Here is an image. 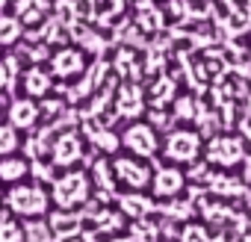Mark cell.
Segmentation results:
<instances>
[{
  "label": "cell",
  "instance_id": "6da1fadb",
  "mask_svg": "<svg viewBox=\"0 0 251 242\" xmlns=\"http://www.w3.org/2000/svg\"><path fill=\"white\" fill-rule=\"evenodd\" d=\"M86 195H89V183H86V174L83 171H68L65 177H59L53 183V201L59 207H65V210L83 204Z\"/></svg>",
  "mask_w": 251,
  "mask_h": 242
},
{
  "label": "cell",
  "instance_id": "7a4b0ae2",
  "mask_svg": "<svg viewBox=\"0 0 251 242\" xmlns=\"http://www.w3.org/2000/svg\"><path fill=\"white\" fill-rule=\"evenodd\" d=\"M9 207L18 216H39L48 210V195L39 186H15L9 192Z\"/></svg>",
  "mask_w": 251,
  "mask_h": 242
},
{
  "label": "cell",
  "instance_id": "3957f363",
  "mask_svg": "<svg viewBox=\"0 0 251 242\" xmlns=\"http://www.w3.org/2000/svg\"><path fill=\"white\" fill-rule=\"evenodd\" d=\"M198 136L195 133H189V130H177V133H172L169 136V142H166V157L169 160H177V163H189V160H195L198 157Z\"/></svg>",
  "mask_w": 251,
  "mask_h": 242
},
{
  "label": "cell",
  "instance_id": "277c9868",
  "mask_svg": "<svg viewBox=\"0 0 251 242\" xmlns=\"http://www.w3.org/2000/svg\"><path fill=\"white\" fill-rule=\"evenodd\" d=\"M124 145H127L136 157H151L157 151V136L148 124H133L127 133H124Z\"/></svg>",
  "mask_w": 251,
  "mask_h": 242
},
{
  "label": "cell",
  "instance_id": "5b68a950",
  "mask_svg": "<svg viewBox=\"0 0 251 242\" xmlns=\"http://www.w3.org/2000/svg\"><path fill=\"white\" fill-rule=\"evenodd\" d=\"M210 160L213 163H219V166H233V163H239L242 160V142L239 139H230V136H225V139H216V142H210Z\"/></svg>",
  "mask_w": 251,
  "mask_h": 242
},
{
  "label": "cell",
  "instance_id": "8992f818",
  "mask_svg": "<svg viewBox=\"0 0 251 242\" xmlns=\"http://www.w3.org/2000/svg\"><path fill=\"white\" fill-rule=\"evenodd\" d=\"M112 171H115V177H121L124 183H127V186H133V189H142V186L151 180L148 169H145L142 163H136V160H115Z\"/></svg>",
  "mask_w": 251,
  "mask_h": 242
},
{
  "label": "cell",
  "instance_id": "52a82bcc",
  "mask_svg": "<svg viewBox=\"0 0 251 242\" xmlns=\"http://www.w3.org/2000/svg\"><path fill=\"white\" fill-rule=\"evenodd\" d=\"M80 154H83L80 139H77V136H71V133L59 136V139H56V145H53V160H56L59 166H71L74 160H80Z\"/></svg>",
  "mask_w": 251,
  "mask_h": 242
},
{
  "label": "cell",
  "instance_id": "ba28073f",
  "mask_svg": "<svg viewBox=\"0 0 251 242\" xmlns=\"http://www.w3.org/2000/svg\"><path fill=\"white\" fill-rule=\"evenodd\" d=\"M180 186H183V174H180L177 169H160L157 177H154V192H157V195L172 198V195L180 192Z\"/></svg>",
  "mask_w": 251,
  "mask_h": 242
},
{
  "label": "cell",
  "instance_id": "9c48e42d",
  "mask_svg": "<svg viewBox=\"0 0 251 242\" xmlns=\"http://www.w3.org/2000/svg\"><path fill=\"white\" fill-rule=\"evenodd\" d=\"M53 71L59 74V77H74V74H80L83 71V56H80V50H59L56 56H53Z\"/></svg>",
  "mask_w": 251,
  "mask_h": 242
},
{
  "label": "cell",
  "instance_id": "30bf717a",
  "mask_svg": "<svg viewBox=\"0 0 251 242\" xmlns=\"http://www.w3.org/2000/svg\"><path fill=\"white\" fill-rule=\"evenodd\" d=\"M36 118H39V106L33 100H15L9 109V121L15 127H33Z\"/></svg>",
  "mask_w": 251,
  "mask_h": 242
},
{
  "label": "cell",
  "instance_id": "8fae6325",
  "mask_svg": "<svg viewBox=\"0 0 251 242\" xmlns=\"http://www.w3.org/2000/svg\"><path fill=\"white\" fill-rule=\"evenodd\" d=\"M118 204H121V210H124V216H148L151 210H154V204H151V198H142V192H136V195H121L118 198Z\"/></svg>",
  "mask_w": 251,
  "mask_h": 242
},
{
  "label": "cell",
  "instance_id": "7c38bea8",
  "mask_svg": "<svg viewBox=\"0 0 251 242\" xmlns=\"http://www.w3.org/2000/svg\"><path fill=\"white\" fill-rule=\"evenodd\" d=\"M118 112L121 115H139L142 112V92L136 86H124L121 89V97H118Z\"/></svg>",
  "mask_w": 251,
  "mask_h": 242
},
{
  "label": "cell",
  "instance_id": "4fadbf2b",
  "mask_svg": "<svg viewBox=\"0 0 251 242\" xmlns=\"http://www.w3.org/2000/svg\"><path fill=\"white\" fill-rule=\"evenodd\" d=\"M50 230L59 236V239H65V236H71V233H77L80 230V216H68V213H56V216H50Z\"/></svg>",
  "mask_w": 251,
  "mask_h": 242
},
{
  "label": "cell",
  "instance_id": "5bb4252c",
  "mask_svg": "<svg viewBox=\"0 0 251 242\" xmlns=\"http://www.w3.org/2000/svg\"><path fill=\"white\" fill-rule=\"evenodd\" d=\"M24 89H27V95L39 97V95H45V92L50 89V77H48L42 68H33V71L24 74Z\"/></svg>",
  "mask_w": 251,
  "mask_h": 242
},
{
  "label": "cell",
  "instance_id": "9a60e30c",
  "mask_svg": "<svg viewBox=\"0 0 251 242\" xmlns=\"http://www.w3.org/2000/svg\"><path fill=\"white\" fill-rule=\"evenodd\" d=\"M45 12H48V0H18V15H21L27 24L39 21Z\"/></svg>",
  "mask_w": 251,
  "mask_h": 242
},
{
  "label": "cell",
  "instance_id": "2e32d148",
  "mask_svg": "<svg viewBox=\"0 0 251 242\" xmlns=\"http://www.w3.org/2000/svg\"><path fill=\"white\" fill-rule=\"evenodd\" d=\"M139 24L145 30H160V24H163V12L151 3V0H142L139 3Z\"/></svg>",
  "mask_w": 251,
  "mask_h": 242
},
{
  "label": "cell",
  "instance_id": "e0dca14e",
  "mask_svg": "<svg viewBox=\"0 0 251 242\" xmlns=\"http://www.w3.org/2000/svg\"><path fill=\"white\" fill-rule=\"evenodd\" d=\"M24 174H27L24 160H3L0 163V180H21Z\"/></svg>",
  "mask_w": 251,
  "mask_h": 242
},
{
  "label": "cell",
  "instance_id": "ac0fdd59",
  "mask_svg": "<svg viewBox=\"0 0 251 242\" xmlns=\"http://www.w3.org/2000/svg\"><path fill=\"white\" fill-rule=\"evenodd\" d=\"M21 36V21L18 18H0V45H12Z\"/></svg>",
  "mask_w": 251,
  "mask_h": 242
},
{
  "label": "cell",
  "instance_id": "d6986e66",
  "mask_svg": "<svg viewBox=\"0 0 251 242\" xmlns=\"http://www.w3.org/2000/svg\"><path fill=\"white\" fill-rule=\"evenodd\" d=\"M18 148V136L12 127H0V157H6Z\"/></svg>",
  "mask_w": 251,
  "mask_h": 242
},
{
  "label": "cell",
  "instance_id": "ffe728a7",
  "mask_svg": "<svg viewBox=\"0 0 251 242\" xmlns=\"http://www.w3.org/2000/svg\"><path fill=\"white\" fill-rule=\"evenodd\" d=\"M0 242H21V227L12 218L0 221Z\"/></svg>",
  "mask_w": 251,
  "mask_h": 242
},
{
  "label": "cell",
  "instance_id": "44dd1931",
  "mask_svg": "<svg viewBox=\"0 0 251 242\" xmlns=\"http://www.w3.org/2000/svg\"><path fill=\"white\" fill-rule=\"evenodd\" d=\"M133 236H136V242H154V239H157V227L139 221V224L133 227Z\"/></svg>",
  "mask_w": 251,
  "mask_h": 242
},
{
  "label": "cell",
  "instance_id": "7402d4cb",
  "mask_svg": "<svg viewBox=\"0 0 251 242\" xmlns=\"http://www.w3.org/2000/svg\"><path fill=\"white\" fill-rule=\"evenodd\" d=\"M89 133H92L95 142H100L103 151H115V148H118V139H115V136H109V133H103V130H89Z\"/></svg>",
  "mask_w": 251,
  "mask_h": 242
},
{
  "label": "cell",
  "instance_id": "603a6c76",
  "mask_svg": "<svg viewBox=\"0 0 251 242\" xmlns=\"http://www.w3.org/2000/svg\"><path fill=\"white\" fill-rule=\"evenodd\" d=\"M15 83V59H6L0 65V86H12Z\"/></svg>",
  "mask_w": 251,
  "mask_h": 242
},
{
  "label": "cell",
  "instance_id": "cb8c5ba5",
  "mask_svg": "<svg viewBox=\"0 0 251 242\" xmlns=\"http://www.w3.org/2000/svg\"><path fill=\"white\" fill-rule=\"evenodd\" d=\"M98 227H100V230L121 227V216H115V213H100V216H98Z\"/></svg>",
  "mask_w": 251,
  "mask_h": 242
},
{
  "label": "cell",
  "instance_id": "d4e9b609",
  "mask_svg": "<svg viewBox=\"0 0 251 242\" xmlns=\"http://www.w3.org/2000/svg\"><path fill=\"white\" fill-rule=\"evenodd\" d=\"M183 242H207V230L198 227V224H189L183 230Z\"/></svg>",
  "mask_w": 251,
  "mask_h": 242
},
{
  "label": "cell",
  "instance_id": "484cf974",
  "mask_svg": "<svg viewBox=\"0 0 251 242\" xmlns=\"http://www.w3.org/2000/svg\"><path fill=\"white\" fill-rule=\"evenodd\" d=\"M172 95H175V83L172 80H160L157 83V100L163 103V100H172Z\"/></svg>",
  "mask_w": 251,
  "mask_h": 242
},
{
  "label": "cell",
  "instance_id": "4316f807",
  "mask_svg": "<svg viewBox=\"0 0 251 242\" xmlns=\"http://www.w3.org/2000/svg\"><path fill=\"white\" fill-rule=\"evenodd\" d=\"M27 230H30V236H33L30 242H48V227H45V224H30Z\"/></svg>",
  "mask_w": 251,
  "mask_h": 242
},
{
  "label": "cell",
  "instance_id": "83f0119b",
  "mask_svg": "<svg viewBox=\"0 0 251 242\" xmlns=\"http://www.w3.org/2000/svg\"><path fill=\"white\" fill-rule=\"evenodd\" d=\"M180 115H192V103L183 100V103H180Z\"/></svg>",
  "mask_w": 251,
  "mask_h": 242
},
{
  "label": "cell",
  "instance_id": "f1b7e54d",
  "mask_svg": "<svg viewBox=\"0 0 251 242\" xmlns=\"http://www.w3.org/2000/svg\"><path fill=\"white\" fill-rule=\"evenodd\" d=\"M245 177H248V180H251V160H248V171H245Z\"/></svg>",
  "mask_w": 251,
  "mask_h": 242
},
{
  "label": "cell",
  "instance_id": "f546056e",
  "mask_svg": "<svg viewBox=\"0 0 251 242\" xmlns=\"http://www.w3.org/2000/svg\"><path fill=\"white\" fill-rule=\"evenodd\" d=\"M3 6H6V0H0V9H3Z\"/></svg>",
  "mask_w": 251,
  "mask_h": 242
},
{
  "label": "cell",
  "instance_id": "4dcf8cb0",
  "mask_svg": "<svg viewBox=\"0 0 251 242\" xmlns=\"http://www.w3.org/2000/svg\"><path fill=\"white\" fill-rule=\"evenodd\" d=\"M121 6H124V0H118V9H121Z\"/></svg>",
  "mask_w": 251,
  "mask_h": 242
},
{
  "label": "cell",
  "instance_id": "1f68e13d",
  "mask_svg": "<svg viewBox=\"0 0 251 242\" xmlns=\"http://www.w3.org/2000/svg\"><path fill=\"white\" fill-rule=\"evenodd\" d=\"M115 242H130V239H115Z\"/></svg>",
  "mask_w": 251,
  "mask_h": 242
},
{
  "label": "cell",
  "instance_id": "d6a6232c",
  "mask_svg": "<svg viewBox=\"0 0 251 242\" xmlns=\"http://www.w3.org/2000/svg\"><path fill=\"white\" fill-rule=\"evenodd\" d=\"M213 242H227V239H213Z\"/></svg>",
  "mask_w": 251,
  "mask_h": 242
},
{
  "label": "cell",
  "instance_id": "836d02e7",
  "mask_svg": "<svg viewBox=\"0 0 251 242\" xmlns=\"http://www.w3.org/2000/svg\"><path fill=\"white\" fill-rule=\"evenodd\" d=\"M245 3H248V6H251V0H245Z\"/></svg>",
  "mask_w": 251,
  "mask_h": 242
}]
</instances>
